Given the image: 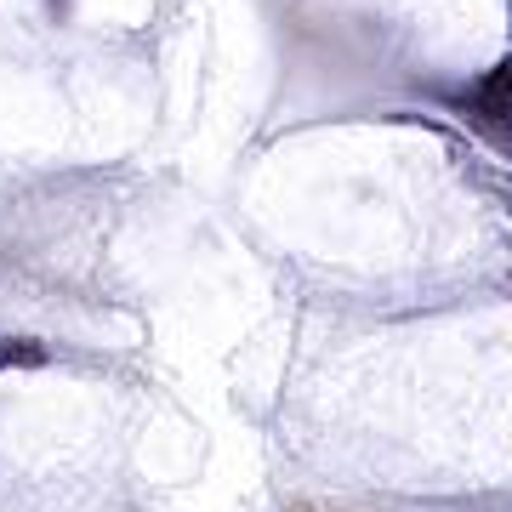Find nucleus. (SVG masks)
Here are the masks:
<instances>
[{
    "label": "nucleus",
    "instance_id": "1",
    "mask_svg": "<svg viewBox=\"0 0 512 512\" xmlns=\"http://www.w3.org/2000/svg\"><path fill=\"white\" fill-rule=\"evenodd\" d=\"M467 126H473L484 143L512 154V57L495 63V69L478 80V92L467 97Z\"/></svg>",
    "mask_w": 512,
    "mask_h": 512
},
{
    "label": "nucleus",
    "instance_id": "2",
    "mask_svg": "<svg viewBox=\"0 0 512 512\" xmlns=\"http://www.w3.org/2000/svg\"><path fill=\"white\" fill-rule=\"evenodd\" d=\"M52 353L40 348L35 336H0V370H40Z\"/></svg>",
    "mask_w": 512,
    "mask_h": 512
}]
</instances>
